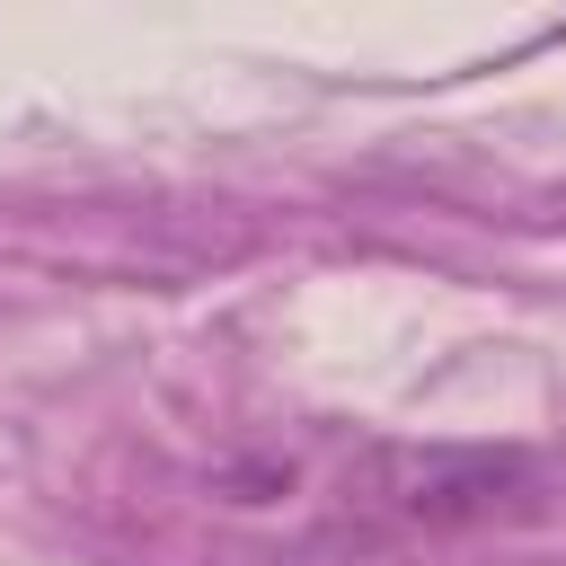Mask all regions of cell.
<instances>
[{
    "mask_svg": "<svg viewBox=\"0 0 566 566\" xmlns=\"http://www.w3.org/2000/svg\"><path fill=\"white\" fill-rule=\"evenodd\" d=\"M345 495L398 531H478L539 513L548 478L522 442H371Z\"/></svg>",
    "mask_w": 566,
    "mask_h": 566,
    "instance_id": "cell-1",
    "label": "cell"
}]
</instances>
